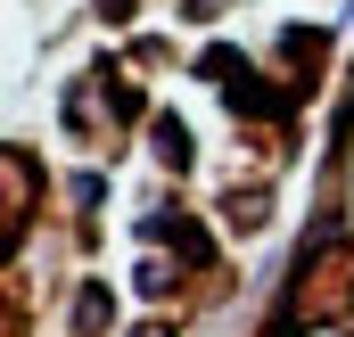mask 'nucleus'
<instances>
[{
  "label": "nucleus",
  "mask_w": 354,
  "mask_h": 337,
  "mask_svg": "<svg viewBox=\"0 0 354 337\" xmlns=\"http://www.w3.org/2000/svg\"><path fill=\"white\" fill-rule=\"evenodd\" d=\"M157 157H165V165H189V132H181V124H157Z\"/></svg>",
  "instance_id": "nucleus-1"
}]
</instances>
